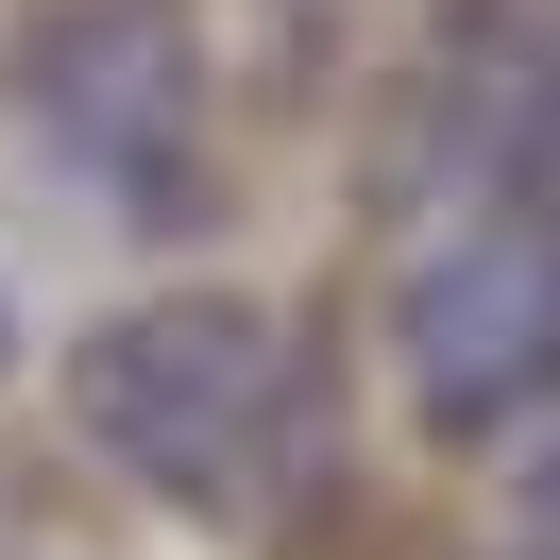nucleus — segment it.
Listing matches in <instances>:
<instances>
[{
    "label": "nucleus",
    "instance_id": "nucleus-4",
    "mask_svg": "<svg viewBox=\"0 0 560 560\" xmlns=\"http://www.w3.org/2000/svg\"><path fill=\"white\" fill-rule=\"evenodd\" d=\"M458 171L492 187V238H544L560 255V35H492L476 85H458Z\"/></svg>",
    "mask_w": 560,
    "mask_h": 560
},
{
    "label": "nucleus",
    "instance_id": "nucleus-2",
    "mask_svg": "<svg viewBox=\"0 0 560 560\" xmlns=\"http://www.w3.org/2000/svg\"><path fill=\"white\" fill-rule=\"evenodd\" d=\"M35 119L85 153L103 187H137L153 221L205 205V69H187V35L153 18V0H85V18H35Z\"/></svg>",
    "mask_w": 560,
    "mask_h": 560
},
{
    "label": "nucleus",
    "instance_id": "nucleus-1",
    "mask_svg": "<svg viewBox=\"0 0 560 560\" xmlns=\"http://www.w3.org/2000/svg\"><path fill=\"white\" fill-rule=\"evenodd\" d=\"M272 390H289V340H272V306H255V289H153V306H119L103 340L69 357L85 442H103L119 476L187 492V510H221V492L255 476Z\"/></svg>",
    "mask_w": 560,
    "mask_h": 560
},
{
    "label": "nucleus",
    "instance_id": "nucleus-3",
    "mask_svg": "<svg viewBox=\"0 0 560 560\" xmlns=\"http://www.w3.org/2000/svg\"><path fill=\"white\" fill-rule=\"evenodd\" d=\"M408 390H424V424H510V408H544L560 390V255L544 238H458V255H424L408 272Z\"/></svg>",
    "mask_w": 560,
    "mask_h": 560
}]
</instances>
